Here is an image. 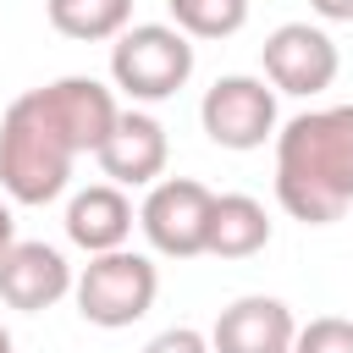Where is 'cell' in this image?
I'll return each mask as SVG.
<instances>
[{"label": "cell", "instance_id": "cell-15", "mask_svg": "<svg viewBox=\"0 0 353 353\" xmlns=\"http://www.w3.org/2000/svg\"><path fill=\"white\" fill-rule=\"evenodd\" d=\"M171 28L188 39H232L248 22V0H165Z\"/></svg>", "mask_w": 353, "mask_h": 353}, {"label": "cell", "instance_id": "cell-20", "mask_svg": "<svg viewBox=\"0 0 353 353\" xmlns=\"http://www.w3.org/2000/svg\"><path fill=\"white\" fill-rule=\"evenodd\" d=\"M0 353H17V347H11V331H6V325H0Z\"/></svg>", "mask_w": 353, "mask_h": 353}, {"label": "cell", "instance_id": "cell-18", "mask_svg": "<svg viewBox=\"0 0 353 353\" xmlns=\"http://www.w3.org/2000/svg\"><path fill=\"white\" fill-rule=\"evenodd\" d=\"M314 6V17H325V22H353V0H309Z\"/></svg>", "mask_w": 353, "mask_h": 353}, {"label": "cell", "instance_id": "cell-5", "mask_svg": "<svg viewBox=\"0 0 353 353\" xmlns=\"http://www.w3.org/2000/svg\"><path fill=\"white\" fill-rule=\"evenodd\" d=\"M199 121L221 149H265V138H276V88H265V77L226 72L204 88Z\"/></svg>", "mask_w": 353, "mask_h": 353}, {"label": "cell", "instance_id": "cell-16", "mask_svg": "<svg viewBox=\"0 0 353 353\" xmlns=\"http://www.w3.org/2000/svg\"><path fill=\"white\" fill-rule=\"evenodd\" d=\"M292 353H353V320H342V314H320V320L298 325Z\"/></svg>", "mask_w": 353, "mask_h": 353}, {"label": "cell", "instance_id": "cell-8", "mask_svg": "<svg viewBox=\"0 0 353 353\" xmlns=\"http://www.w3.org/2000/svg\"><path fill=\"white\" fill-rule=\"evenodd\" d=\"M94 160L110 176V188H154V176L171 160V143H165V127L149 110H121Z\"/></svg>", "mask_w": 353, "mask_h": 353}, {"label": "cell", "instance_id": "cell-4", "mask_svg": "<svg viewBox=\"0 0 353 353\" xmlns=\"http://www.w3.org/2000/svg\"><path fill=\"white\" fill-rule=\"evenodd\" d=\"M193 77V39L171 22H138L110 44V83L132 105H160Z\"/></svg>", "mask_w": 353, "mask_h": 353}, {"label": "cell", "instance_id": "cell-12", "mask_svg": "<svg viewBox=\"0 0 353 353\" xmlns=\"http://www.w3.org/2000/svg\"><path fill=\"white\" fill-rule=\"evenodd\" d=\"M66 237L77 248H88V254L127 248V237H132V204H127V193L110 188V182H94L83 193H72V204H66Z\"/></svg>", "mask_w": 353, "mask_h": 353}, {"label": "cell", "instance_id": "cell-1", "mask_svg": "<svg viewBox=\"0 0 353 353\" xmlns=\"http://www.w3.org/2000/svg\"><path fill=\"white\" fill-rule=\"evenodd\" d=\"M276 199L303 226H331L353 204V105L303 110L276 132Z\"/></svg>", "mask_w": 353, "mask_h": 353}, {"label": "cell", "instance_id": "cell-11", "mask_svg": "<svg viewBox=\"0 0 353 353\" xmlns=\"http://www.w3.org/2000/svg\"><path fill=\"white\" fill-rule=\"evenodd\" d=\"M44 94H50L55 116L66 121L77 154H99V143L110 138V127H116V116H121L116 94H110L105 83H94V77H55V83H44Z\"/></svg>", "mask_w": 353, "mask_h": 353}, {"label": "cell", "instance_id": "cell-17", "mask_svg": "<svg viewBox=\"0 0 353 353\" xmlns=\"http://www.w3.org/2000/svg\"><path fill=\"white\" fill-rule=\"evenodd\" d=\"M143 353H210V336L193 331V325H171V331H160Z\"/></svg>", "mask_w": 353, "mask_h": 353}, {"label": "cell", "instance_id": "cell-6", "mask_svg": "<svg viewBox=\"0 0 353 353\" xmlns=\"http://www.w3.org/2000/svg\"><path fill=\"white\" fill-rule=\"evenodd\" d=\"M210 210H215V193L193 176H165L149 188L143 210H138V226L149 237L154 254L165 259H193L204 254V237H210Z\"/></svg>", "mask_w": 353, "mask_h": 353}, {"label": "cell", "instance_id": "cell-14", "mask_svg": "<svg viewBox=\"0 0 353 353\" xmlns=\"http://www.w3.org/2000/svg\"><path fill=\"white\" fill-rule=\"evenodd\" d=\"M50 28L77 44H105L132 28V0H50Z\"/></svg>", "mask_w": 353, "mask_h": 353}, {"label": "cell", "instance_id": "cell-19", "mask_svg": "<svg viewBox=\"0 0 353 353\" xmlns=\"http://www.w3.org/2000/svg\"><path fill=\"white\" fill-rule=\"evenodd\" d=\"M11 243H17V221H11V204L0 199V254H6Z\"/></svg>", "mask_w": 353, "mask_h": 353}, {"label": "cell", "instance_id": "cell-2", "mask_svg": "<svg viewBox=\"0 0 353 353\" xmlns=\"http://www.w3.org/2000/svg\"><path fill=\"white\" fill-rule=\"evenodd\" d=\"M77 143L44 88H28L0 116V188L11 204H50L72 182Z\"/></svg>", "mask_w": 353, "mask_h": 353}, {"label": "cell", "instance_id": "cell-3", "mask_svg": "<svg viewBox=\"0 0 353 353\" xmlns=\"http://www.w3.org/2000/svg\"><path fill=\"white\" fill-rule=\"evenodd\" d=\"M154 292H160V270H154L149 254H132V248L88 254V265L72 281L77 314L99 331H121V325L143 320L154 309Z\"/></svg>", "mask_w": 353, "mask_h": 353}, {"label": "cell", "instance_id": "cell-9", "mask_svg": "<svg viewBox=\"0 0 353 353\" xmlns=\"http://www.w3.org/2000/svg\"><path fill=\"white\" fill-rule=\"evenodd\" d=\"M72 265L61 248L50 243H11L0 254V303L22 309V314H39V309H55L66 292H72Z\"/></svg>", "mask_w": 353, "mask_h": 353}, {"label": "cell", "instance_id": "cell-7", "mask_svg": "<svg viewBox=\"0 0 353 353\" xmlns=\"http://www.w3.org/2000/svg\"><path fill=\"white\" fill-rule=\"evenodd\" d=\"M259 61H265L270 88H276V94H298V99L325 94V88L336 83V72H342V55H336L331 33L314 28V22H281V28L265 39Z\"/></svg>", "mask_w": 353, "mask_h": 353}, {"label": "cell", "instance_id": "cell-10", "mask_svg": "<svg viewBox=\"0 0 353 353\" xmlns=\"http://www.w3.org/2000/svg\"><path fill=\"white\" fill-rule=\"evenodd\" d=\"M292 336H298L292 309L281 298L248 292V298H237L215 314L210 353H292Z\"/></svg>", "mask_w": 353, "mask_h": 353}, {"label": "cell", "instance_id": "cell-13", "mask_svg": "<svg viewBox=\"0 0 353 353\" xmlns=\"http://www.w3.org/2000/svg\"><path fill=\"white\" fill-rule=\"evenodd\" d=\"M270 243V215L259 199L248 193H215V210H210V237H204V254L215 259H248Z\"/></svg>", "mask_w": 353, "mask_h": 353}]
</instances>
